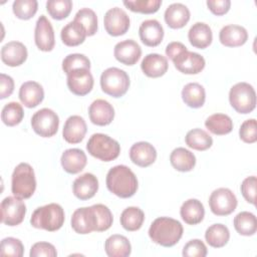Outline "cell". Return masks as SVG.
I'll list each match as a JSON object with an SVG mask.
<instances>
[{"instance_id":"cell-1","label":"cell","mask_w":257,"mask_h":257,"mask_svg":"<svg viewBox=\"0 0 257 257\" xmlns=\"http://www.w3.org/2000/svg\"><path fill=\"white\" fill-rule=\"evenodd\" d=\"M113 222V217L107 206L94 204L90 207L76 209L71 216V227L77 234L103 232L108 230Z\"/></svg>"},{"instance_id":"cell-2","label":"cell","mask_w":257,"mask_h":257,"mask_svg":"<svg viewBox=\"0 0 257 257\" xmlns=\"http://www.w3.org/2000/svg\"><path fill=\"white\" fill-rule=\"evenodd\" d=\"M105 183L110 193L122 199L133 197L139 186L135 173L124 165L112 167L106 174Z\"/></svg>"},{"instance_id":"cell-3","label":"cell","mask_w":257,"mask_h":257,"mask_svg":"<svg viewBox=\"0 0 257 257\" xmlns=\"http://www.w3.org/2000/svg\"><path fill=\"white\" fill-rule=\"evenodd\" d=\"M183 225L170 217H159L153 221L149 229L151 240L163 247L176 245L183 236Z\"/></svg>"},{"instance_id":"cell-4","label":"cell","mask_w":257,"mask_h":257,"mask_svg":"<svg viewBox=\"0 0 257 257\" xmlns=\"http://www.w3.org/2000/svg\"><path fill=\"white\" fill-rule=\"evenodd\" d=\"M64 220L63 208L59 204L50 203L34 210L30 218V224L36 229L54 232L62 227Z\"/></svg>"},{"instance_id":"cell-5","label":"cell","mask_w":257,"mask_h":257,"mask_svg":"<svg viewBox=\"0 0 257 257\" xmlns=\"http://www.w3.org/2000/svg\"><path fill=\"white\" fill-rule=\"evenodd\" d=\"M36 190L33 168L27 163L17 165L11 177V192L19 199H29Z\"/></svg>"},{"instance_id":"cell-6","label":"cell","mask_w":257,"mask_h":257,"mask_svg":"<svg viewBox=\"0 0 257 257\" xmlns=\"http://www.w3.org/2000/svg\"><path fill=\"white\" fill-rule=\"evenodd\" d=\"M86 150L93 158L102 162H110L119 156L120 146L117 141L109 136L96 133L89 138Z\"/></svg>"},{"instance_id":"cell-7","label":"cell","mask_w":257,"mask_h":257,"mask_svg":"<svg viewBox=\"0 0 257 257\" xmlns=\"http://www.w3.org/2000/svg\"><path fill=\"white\" fill-rule=\"evenodd\" d=\"M130 84L128 74L117 67H108L100 75L101 90L114 98L124 95Z\"/></svg>"},{"instance_id":"cell-8","label":"cell","mask_w":257,"mask_h":257,"mask_svg":"<svg viewBox=\"0 0 257 257\" xmlns=\"http://www.w3.org/2000/svg\"><path fill=\"white\" fill-rule=\"evenodd\" d=\"M229 101L238 113H250L256 106V92L254 87L244 81L234 84L229 91Z\"/></svg>"},{"instance_id":"cell-9","label":"cell","mask_w":257,"mask_h":257,"mask_svg":"<svg viewBox=\"0 0 257 257\" xmlns=\"http://www.w3.org/2000/svg\"><path fill=\"white\" fill-rule=\"evenodd\" d=\"M31 126L35 134L42 138L53 137L59 126L57 113L47 107L37 110L31 117Z\"/></svg>"},{"instance_id":"cell-10","label":"cell","mask_w":257,"mask_h":257,"mask_svg":"<svg viewBox=\"0 0 257 257\" xmlns=\"http://www.w3.org/2000/svg\"><path fill=\"white\" fill-rule=\"evenodd\" d=\"M237 198L228 188H218L209 197V206L216 216H228L237 208Z\"/></svg>"},{"instance_id":"cell-11","label":"cell","mask_w":257,"mask_h":257,"mask_svg":"<svg viewBox=\"0 0 257 257\" xmlns=\"http://www.w3.org/2000/svg\"><path fill=\"white\" fill-rule=\"evenodd\" d=\"M26 205L17 197L8 196L1 202V221L7 226H17L25 218Z\"/></svg>"},{"instance_id":"cell-12","label":"cell","mask_w":257,"mask_h":257,"mask_svg":"<svg viewBox=\"0 0 257 257\" xmlns=\"http://www.w3.org/2000/svg\"><path fill=\"white\" fill-rule=\"evenodd\" d=\"M130 23L128 15L119 7L108 9L103 17L105 31L111 36H120L126 33L130 28Z\"/></svg>"},{"instance_id":"cell-13","label":"cell","mask_w":257,"mask_h":257,"mask_svg":"<svg viewBox=\"0 0 257 257\" xmlns=\"http://www.w3.org/2000/svg\"><path fill=\"white\" fill-rule=\"evenodd\" d=\"M66 75L67 87L73 94L83 96L92 90L94 81L89 69H75Z\"/></svg>"},{"instance_id":"cell-14","label":"cell","mask_w":257,"mask_h":257,"mask_svg":"<svg viewBox=\"0 0 257 257\" xmlns=\"http://www.w3.org/2000/svg\"><path fill=\"white\" fill-rule=\"evenodd\" d=\"M172 61L175 67L184 74H198L206 65L205 58L201 54L188 49L181 52Z\"/></svg>"},{"instance_id":"cell-15","label":"cell","mask_w":257,"mask_h":257,"mask_svg":"<svg viewBox=\"0 0 257 257\" xmlns=\"http://www.w3.org/2000/svg\"><path fill=\"white\" fill-rule=\"evenodd\" d=\"M34 41L37 48L41 51H51L55 45L54 30L46 16L40 15L36 21L34 30Z\"/></svg>"},{"instance_id":"cell-16","label":"cell","mask_w":257,"mask_h":257,"mask_svg":"<svg viewBox=\"0 0 257 257\" xmlns=\"http://www.w3.org/2000/svg\"><path fill=\"white\" fill-rule=\"evenodd\" d=\"M113 55L120 63L131 66L136 64L141 58L142 48L135 40L126 39L114 45Z\"/></svg>"},{"instance_id":"cell-17","label":"cell","mask_w":257,"mask_h":257,"mask_svg":"<svg viewBox=\"0 0 257 257\" xmlns=\"http://www.w3.org/2000/svg\"><path fill=\"white\" fill-rule=\"evenodd\" d=\"M88 115L93 124L100 126L107 125L114 118V108L107 100L98 98L90 103Z\"/></svg>"},{"instance_id":"cell-18","label":"cell","mask_w":257,"mask_h":257,"mask_svg":"<svg viewBox=\"0 0 257 257\" xmlns=\"http://www.w3.org/2000/svg\"><path fill=\"white\" fill-rule=\"evenodd\" d=\"M28 56L26 46L19 41H10L1 48V60L4 64L15 67L23 64Z\"/></svg>"},{"instance_id":"cell-19","label":"cell","mask_w":257,"mask_h":257,"mask_svg":"<svg viewBox=\"0 0 257 257\" xmlns=\"http://www.w3.org/2000/svg\"><path fill=\"white\" fill-rule=\"evenodd\" d=\"M139 35L145 45L156 47L163 41L164 28L158 20L148 19L143 21L140 25Z\"/></svg>"},{"instance_id":"cell-20","label":"cell","mask_w":257,"mask_h":257,"mask_svg":"<svg viewBox=\"0 0 257 257\" xmlns=\"http://www.w3.org/2000/svg\"><path fill=\"white\" fill-rule=\"evenodd\" d=\"M131 161L142 168L153 165L157 159V151L153 145L148 142H138L130 149Z\"/></svg>"},{"instance_id":"cell-21","label":"cell","mask_w":257,"mask_h":257,"mask_svg":"<svg viewBox=\"0 0 257 257\" xmlns=\"http://www.w3.org/2000/svg\"><path fill=\"white\" fill-rule=\"evenodd\" d=\"M97 190L98 180L91 173H85L77 177L72 184L73 195L81 201H85L94 197Z\"/></svg>"},{"instance_id":"cell-22","label":"cell","mask_w":257,"mask_h":257,"mask_svg":"<svg viewBox=\"0 0 257 257\" xmlns=\"http://www.w3.org/2000/svg\"><path fill=\"white\" fill-rule=\"evenodd\" d=\"M86 131V122L82 116L70 115L64 122L62 137L68 144H78L84 139Z\"/></svg>"},{"instance_id":"cell-23","label":"cell","mask_w":257,"mask_h":257,"mask_svg":"<svg viewBox=\"0 0 257 257\" xmlns=\"http://www.w3.org/2000/svg\"><path fill=\"white\" fill-rule=\"evenodd\" d=\"M141 68L148 77H161L169 68L168 59L166 56L159 53H149L142 60Z\"/></svg>"},{"instance_id":"cell-24","label":"cell","mask_w":257,"mask_h":257,"mask_svg":"<svg viewBox=\"0 0 257 257\" xmlns=\"http://www.w3.org/2000/svg\"><path fill=\"white\" fill-rule=\"evenodd\" d=\"M18 95L22 104L28 108H33L42 102L44 90L40 83L30 80L21 84Z\"/></svg>"},{"instance_id":"cell-25","label":"cell","mask_w":257,"mask_h":257,"mask_svg":"<svg viewBox=\"0 0 257 257\" xmlns=\"http://www.w3.org/2000/svg\"><path fill=\"white\" fill-rule=\"evenodd\" d=\"M248 39V32L246 28L240 25L229 24L219 32V40L226 47H238L246 43Z\"/></svg>"},{"instance_id":"cell-26","label":"cell","mask_w":257,"mask_h":257,"mask_svg":"<svg viewBox=\"0 0 257 257\" xmlns=\"http://www.w3.org/2000/svg\"><path fill=\"white\" fill-rule=\"evenodd\" d=\"M60 163L66 173L73 175L84 169L87 158L85 153L80 149H68L62 153Z\"/></svg>"},{"instance_id":"cell-27","label":"cell","mask_w":257,"mask_h":257,"mask_svg":"<svg viewBox=\"0 0 257 257\" xmlns=\"http://www.w3.org/2000/svg\"><path fill=\"white\" fill-rule=\"evenodd\" d=\"M190 10L182 3H173L165 11L164 18L167 25L172 29L183 28L190 20Z\"/></svg>"},{"instance_id":"cell-28","label":"cell","mask_w":257,"mask_h":257,"mask_svg":"<svg viewBox=\"0 0 257 257\" xmlns=\"http://www.w3.org/2000/svg\"><path fill=\"white\" fill-rule=\"evenodd\" d=\"M188 39L192 46L199 49H205L212 43V29L204 22H196L191 26L188 32Z\"/></svg>"},{"instance_id":"cell-29","label":"cell","mask_w":257,"mask_h":257,"mask_svg":"<svg viewBox=\"0 0 257 257\" xmlns=\"http://www.w3.org/2000/svg\"><path fill=\"white\" fill-rule=\"evenodd\" d=\"M182 220L188 225H197L201 223L205 216V209L201 201L189 199L185 201L180 208Z\"/></svg>"},{"instance_id":"cell-30","label":"cell","mask_w":257,"mask_h":257,"mask_svg":"<svg viewBox=\"0 0 257 257\" xmlns=\"http://www.w3.org/2000/svg\"><path fill=\"white\" fill-rule=\"evenodd\" d=\"M86 30L85 28L78 22L72 20L68 22L65 26L62 27L60 31L61 41L66 46H77L84 42L86 38Z\"/></svg>"},{"instance_id":"cell-31","label":"cell","mask_w":257,"mask_h":257,"mask_svg":"<svg viewBox=\"0 0 257 257\" xmlns=\"http://www.w3.org/2000/svg\"><path fill=\"white\" fill-rule=\"evenodd\" d=\"M104 250L109 257H127L132 253V245L125 236L113 234L105 240Z\"/></svg>"},{"instance_id":"cell-32","label":"cell","mask_w":257,"mask_h":257,"mask_svg":"<svg viewBox=\"0 0 257 257\" xmlns=\"http://www.w3.org/2000/svg\"><path fill=\"white\" fill-rule=\"evenodd\" d=\"M182 99L189 107H202L206 100V91L204 86L198 82L187 83L182 89Z\"/></svg>"},{"instance_id":"cell-33","label":"cell","mask_w":257,"mask_h":257,"mask_svg":"<svg viewBox=\"0 0 257 257\" xmlns=\"http://www.w3.org/2000/svg\"><path fill=\"white\" fill-rule=\"evenodd\" d=\"M170 162L175 170L179 172H190L195 168L196 157L189 150L180 147L172 151Z\"/></svg>"},{"instance_id":"cell-34","label":"cell","mask_w":257,"mask_h":257,"mask_svg":"<svg viewBox=\"0 0 257 257\" xmlns=\"http://www.w3.org/2000/svg\"><path fill=\"white\" fill-rule=\"evenodd\" d=\"M205 126L214 135H228L233 130V121L231 117L225 113H214L207 117Z\"/></svg>"},{"instance_id":"cell-35","label":"cell","mask_w":257,"mask_h":257,"mask_svg":"<svg viewBox=\"0 0 257 257\" xmlns=\"http://www.w3.org/2000/svg\"><path fill=\"white\" fill-rule=\"evenodd\" d=\"M119 221L124 230L130 232L138 231L145 221V213L139 207H127L121 212Z\"/></svg>"},{"instance_id":"cell-36","label":"cell","mask_w":257,"mask_h":257,"mask_svg":"<svg viewBox=\"0 0 257 257\" xmlns=\"http://www.w3.org/2000/svg\"><path fill=\"white\" fill-rule=\"evenodd\" d=\"M205 239L211 247L222 248L230 239V231L228 227L223 224H213L207 228L205 232Z\"/></svg>"},{"instance_id":"cell-37","label":"cell","mask_w":257,"mask_h":257,"mask_svg":"<svg viewBox=\"0 0 257 257\" xmlns=\"http://www.w3.org/2000/svg\"><path fill=\"white\" fill-rule=\"evenodd\" d=\"M233 225L237 233L242 236H252L257 231L256 216L248 211L238 213L233 220Z\"/></svg>"},{"instance_id":"cell-38","label":"cell","mask_w":257,"mask_h":257,"mask_svg":"<svg viewBox=\"0 0 257 257\" xmlns=\"http://www.w3.org/2000/svg\"><path fill=\"white\" fill-rule=\"evenodd\" d=\"M186 145L196 151H206L213 145L212 137L202 128H193L185 137Z\"/></svg>"},{"instance_id":"cell-39","label":"cell","mask_w":257,"mask_h":257,"mask_svg":"<svg viewBox=\"0 0 257 257\" xmlns=\"http://www.w3.org/2000/svg\"><path fill=\"white\" fill-rule=\"evenodd\" d=\"M24 116L23 107L19 102L11 101L6 103L1 111V119L7 126L19 124Z\"/></svg>"},{"instance_id":"cell-40","label":"cell","mask_w":257,"mask_h":257,"mask_svg":"<svg viewBox=\"0 0 257 257\" xmlns=\"http://www.w3.org/2000/svg\"><path fill=\"white\" fill-rule=\"evenodd\" d=\"M74 21L80 23L86 30L87 36H92L97 31V16L95 12L90 8L79 9L75 16Z\"/></svg>"},{"instance_id":"cell-41","label":"cell","mask_w":257,"mask_h":257,"mask_svg":"<svg viewBox=\"0 0 257 257\" xmlns=\"http://www.w3.org/2000/svg\"><path fill=\"white\" fill-rule=\"evenodd\" d=\"M72 9L71 0H48L46 2V10L48 14L55 20L66 18Z\"/></svg>"},{"instance_id":"cell-42","label":"cell","mask_w":257,"mask_h":257,"mask_svg":"<svg viewBox=\"0 0 257 257\" xmlns=\"http://www.w3.org/2000/svg\"><path fill=\"white\" fill-rule=\"evenodd\" d=\"M123 5L133 12L152 14L160 9L162 0H124Z\"/></svg>"},{"instance_id":"cell-43","label":"cell","mask_w":257,"mask_h":257,"mask_svg":"<svg viewBox=\"0 0 257 257\" xmlns=\"http://www.w3.org/2000/svg\"><path fill=\"white\" fill-rule=\"evenodd\" d=\"M38 9V2L36 0H15L12 4L14 15L22 20L32 18Z\"/></svg>"},{"instance_id":"cell-44","label":"cell","mask_w":257,"mask_h":257,"mask_svg":"<svg viewBox=\"0 0 257 257\" xmlns=\"http://www.w3.org/2000/svg\"><path fill=\"white\" fill-rule=\"evenodd\" d=\"M89 69L90 70V61L88 57L81 53H71L64 57L62 60V69L68 74L70 71L75 69Z\"/></svg>"},{"instance_id":"cell-45","label":"cell","mask_w":257,"mask_h":257,"mask_svg":"<svg viewBox=\"0 0 257 257\" xmlns=\"http://www.w3.org/2000/svg\"><path fill=\"white\" fill-rule=\"evenodd\" d=\"M24 254V246L19 239L14 237H7L2 239L0 245L1 256L22 257Z\"/></svg>"},{"instance_id":"cell-46","label":"cell","mask_w":257,"mask_h":257,"mask_svg":"<svg viewBox=\"0 0 257 257\" xmlns=\"http://www.w3.org/2000/svg\"><path fill=\"white\" fill-rule=\"evenodd\" d=\"M240 139L246 144H254L257 141V122L255 118L243 121L239 130Z\"/></svg>"},{"instance_id":"cell-47","label":"cell","mask_w":257,"mask_h":257,"mask_svg":"<svg viewBox=\"0 0 257 257\" xmlns=\"http://www.w3.org/2000/svg\"><path fill=\"white\" fill-rule=\"evenodd\" d=\"M208 253L207 247L200 239L190 240L183 248V256L185 257H205Z\"/></svg>"},{"instance_id":"cell-48","label":"cell","mask_w":257,"mask_h":257,"mask_svg":"<svg viewBox=\"0 0 257 257\" xmlns=\"http://www.w3.org/2000/svg\"><path fill=\"white\" fill-rule=\"evenodd\" d=\"M256 186H257L256 177L250 176L243 180L241 187H240L242 196L248 203H250L252 205L256 204V202H255L256 201Z\"/></svg>"},{"instance_id":"cell-49","label":"cell","mask_w":257,"mask_h":257,"mask_svg":"<svg viewBox=\"0 0 257 257\" xmlns=\"http://www.w3.org/2000/svg\"><path fill=\"white\" fill-rule=\"evenodd\" d=\"M30 257H56L57 251L55 247L48 242H37L32 245L29 253Z\"/></svg>"},{"instance_id":"cell-50","label":"cell","mask_w":257,"mask_h":257,"mask_svg":"<svg viewBox=\"0 0 257 257\" xmlns=\"http://www.w3.org/2000/svg\"><path fill=\"white\" fill-rule=\"evenodd\" d=\"M209 10L217 16L226 14L231 7L230 0H208L206 2Z\"/></svg>"},{"instance_id":"cell-51","label":"cell","mask_w":257,"mask_h":257,"mask_svg":"<svg viewBox=\"0 0 257 257\" xmlns=\"http://www.w3.org/2000/svg\"><path fill=\"white\" fill-rule=\"evenodd\" d=\"M14 90V80L11 76L1 73L0 74V98L4 99L12 94Z\"/></svg>"},{"instance_id":"cell-52","label":"cell","mask_w":257,"mask_h":257,"mask_svg":"<svg viewBox=\"0 0 257 257\" xmlns=\"http://www.w3.org/2000/svg\"><path fill=\"white\" fill-rule=\"evenodd\" d=\"M187 50V47L179 41H173L170 42L166 47V55L173 60L177 55H179L181 52Z\"/></svg>"}]
</instances>
